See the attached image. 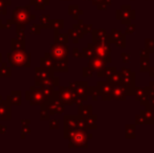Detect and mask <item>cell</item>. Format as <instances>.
Segmentation results:
<instances>
[{
    "instance_id": "6da1fadb",
    "label": "cell",
    "mask_w": 154,
    "mask_h": 153,
    "mask_svg": "<svg viewBox=\"0 0 154 153\" xmlns=\"http://www.w3.org/2000/svg\"><path fill=\"white\" fill-rule=\"evenodd\" d=\"M110 49L108 42H97L95 44V54L97 57L104 59L106 62H111V58H110Z\"/></svg>"
},
{
    "instance_id": "7a4b0ae2",
    "label": "cell",
    "mask_w": 154,
    "mask_h": 153,
    "mask_svg": "<svg viewBox=\"0 0 154 153\" xmlns=\"http://www.w3.org/2000/svg\"><path fill=\"white\" fill-rule=\"evenodd\" d=\"M149 89L148 88H136L134 90V94H135L136 100H138L142 105H147L149 102Z\"/></svg>"
},
{
    "instance_id": "3957f363",
    "label": "cell",
    "mask_w": 154,
    "mask_h": 153,
    "mask_svg": "<svg viewBox=\"0 0 154 153\" xmlns=\"http://www.w3.org/2000/svg\"><path fill=\"white\" fill-rule=\"evenodd\" d=\"M127 92H126L125 88L122 84H118V85H113L112 88V98L116 99V100H125Z\"/></svg>"
},
{
    "instance_id": "277c9868",
    "label": "cell",
    "mask_w": 154,
    "mask_h": 153,
    "mask_svg": "<svg viewBox=\"0 0 154 153\" xmlns=\"http://www.w3.org/2000/svg\"><path fill=\"white\" fill-rule=\"evenodd\" d=\"M143 115L145 116V120H146V123H149V124H153L154 123V111H153V105H149L147 104V107L145 110L142 111Z\"/></svg>"
},
{
    "instance_id": "5b68a950",
    "label": "cell",
    "mask_w": 154,
    "mask_h": 153,
    "mask_svg": "<svg viewBox=\"0 0 154 153\" xmlns=\"http://www.w3.org/2000/svg\"><path fill=\"white\" fill-rule=\"evenodd\" d=\"M106 65V61L104 59L100 57H95L90 61V66H91L92 69L94 70H101L104 68V66Z\"/></svg>"
},
{
    "instance_id": "8992f818",
    "label": "cell",
    "mask_w": 154,
    "mask_h": 153,
    "mask_svg": "<svg viewBox=\"0 0 154 153\" xmlns=\"http://www.w3.org/2000/svg\"><path fill=\"white\" fill-rule=\"evenodd\" d=\"M72 139L75 141V144H82L86 143V137L85 133L83 131H79V132H75L72 134Z\"/></svg>"
},
{
    "instance_id": "52a82bcc",
    "label": "cell",
    "mask_w": 154,
    "mask_h": 153,
    "mask_svg": "<svg viewBox=\"0 0 154 153\" xmlns=\"http://www.w3.org/2000/svg\"><path fill=\"white\" fill-rule=\"evenodd\" d=\"M107 82H109V83L112 84V85H118V84H121V83H122V76H121L120 74H116V72H114L111 77L108 78Z\"/></svg>"
},
{
    "instance_id": "ba28073f",
    "label": "cell",
    "mask_w": 154,
    "mask_h": 153,
    "mask_svg": "<svg viewBox=\"0 0 154 153\" xmlns=\"http://www.w3.org/2000/svg\"><path fill=\"white\" fill-rule=\"evenodd\" d=\"M149 65H150V62H149V57H142L140 60V70L143 72H148L149 70Z\"/></svg>"
},
{
    "instance_id": "9c48e42d",
    "label": "cell",
    "mask_w": 154,
    "mask_h": 153,
    "mask_svg": "<svg viewBox=\"0 0 154 153\" xmlns=\"http://www.w3.org/2000/svg\"><path fill=\"white\" fill-rule=\"evenodd\" d=\"M114 72H116V68H113V67L103 68V69H101V72H99V75L100 76H106L107 78H109V77H111Z\"/></svg>"
},
{
    "instance_id": "30bf717a",
    "label": "cell",
    "mask_w": 154,
    "mask_h": 153,
    "mask_svg": "<svg viewBox=\"0 0 154 153\" xmlns=\"http://www.w3.org/2000/svg\"><path fill=\"white\" fill-rule=\"evenodd\" d=\"M146 50L148 53L154 51V39H147L146 40Z\"/></svg>"
},
{
    "instance_id": "8fae6325",
    "label": "cell",
    "mask_w": 154,
    "mask_h": 153,
    "mask_svg": "<svg viewBox=\"0 0 154 153\" xmlns=\"http://www.w3.org/2000/svg\"><path fill=\"white\" fill-rule=\"evenodd\" d=\"M134 125H127L126 126V136L129 137H134Z\"/></svg>"
},
{
    "instance_id": "7c38bea8",
    "label": "cell",
    "mask_w": 154,
    "mask_h": 153,
    "mask_svg": "<svg viewBox=\"0 0 154 153\" xmlns=\"http://www.w3.org/2000/svg\"><path fill=\"white\" fill-rule=\"evenodd\" d=\"M136 123L138 124H145L146 120H145V116L143 115V113H140V115H136Z\"/></svg>"
},
{
    "instance_id": "4fadbf2b",
    "label": "cell",
    "mask_w": 154,
    "mask_h": 153,
    "mask_svg": "<svg viewBox=\"0 0 154 153\" xmlns=\"http://www.w3.org/2000/svg\"><path fill=\"white\" fill-rule=\"evenodd\" d=\"M121 57H122L123 62H125V63H128V62H129V60H130V56H129V54H125V53H123L122 55H121Z\"/></svg>"
},
{
    "instance_id": "5bb4252c",
    "label": "cell",
    "mask_w": 154,
    "mask_h": 153,
    "mask_svg": "<svg viewBox=\"0 0 154 153\" xmlns=\"http://www.w3.org/2000/svg\"><path fill=\"white\" fill-rule=\"evenodd\" d=\"M134 29H135V25H129L127 27V29H126V32H127V34H131L134 32Z\"/></svg>"
},
{
    "instance_id": "9a60e30c",
    "label": "cell",
    "mask_w": 154,
    "mask_h": 153,
    "mask_svg": "<svg viewBox=\"0 0 154 153\" xmlns=\"http://www.w3.org/2000/svg\"><path fill=\"white\" fill-rule=\"evenodd\" d=\"M140 57H148V51L145 50V49H142L140 50Z\"/></svg>"
},
{
    "instance_id": "2e32d148",
    "label": "cell",
    "mask_w": 154,
    "mask_h": 153,
    "mask_svg": "<svg viewBox=\"0 0 154 153\" xmlns=\"http://www.w3.org/2000/svg\"><path fill=\"white\" fill-rule=\"evenodd\" d=\"M149 91L154 93V82H151V83H150V88H149Z\"/></svg>"
},
{
    "instance_id": "e0dca14e",
    "label": "cell",
    "mask_w": 154,
    "mask_h": 153,
    "mask_svg": "<svg viewBox=\"0 0 154 153\" xmlns=\"http://www.w3.org/2000/svg\"><path fill=\"white\" fill-rule=\"evenodd\" d=\"M149 74H150L151 77H154V67H152L151 69H149Z\"/></svg>"
},
{
    "instance_id": "ac0fdd59",
    "label": "cell",
    "mask_w": 154,
    "mask_h": 153,
    "mask_svg": "<svg viewBox=\"0 0 154 153\" xmlns=\"http://www.w3.org/2000/svg\"><path fill=\"white\" fill-rule=\"evenodd\" d=\"M93 1H94V3H97H97H100V2H101L102 0H93Z\"/></svg>"
}]
</instances>
